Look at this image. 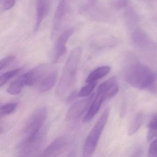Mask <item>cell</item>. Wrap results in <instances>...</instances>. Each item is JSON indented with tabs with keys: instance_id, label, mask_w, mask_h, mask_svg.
Returning a JSON list of instances; mask_svg holds the SVG:
<instances>
[{
	"instance_id": "6da1fadb",
	"label": "cell",
	"mask_w": 157,
	"mask_h": 157,
	"mask_svg": "<svg viewBox=\"0 0 157 157\" xmlns=\"http://www.w3.org/2000/svg\"><path fill=\"white\" fill-rule=\"evenodd\" d=\"M125 80L131 86L152 93L157 92V78L147 67L139 62L134 57L127 61L124 69Z\"/></svg>"
},
{
	"instance_id": "7a4b0ae2",
	"label": "cell",
	"mask_w": 157,
	"mask_h": 157,
	"mask_svg": "<svg viewBox=\"0 0 157 157\" xmlns=\"http://www.w3.org/2000/svg\"><path fill=\"white\" fill-rule=\"evenodd\" d=\"M82 54V49L80 47L76 48L71 52L57 87L56 94L58 96L64 95L75 83Z\"/></svg>"
},
{
	"instance_id": "3957f363",
	"label": "cell",
	"mask_w": 157,
	"mask_h": 157,
	"mask_svg": "<svg viewBox=\"0 0 157 157\" xmlns=\"http://www.w3.org/2000/svg\"><path fill=\"white\" fill-rule=\"evenodd\" d=\"M47 130L43 128L33 135L25 136L17 147V152L20 157H31L36 154L43 147Z\"/></svg>"
},
{
	"instance_id": "277c9868",
	"label": "cell",
	"mask_w": 157,
	"mask_h": 157,
	"mask_svg": "<svg viewBox=\"0 0 157 157\" xmlns=\"http://www.w3.org/2000/svg\"><path fill=\"white\" fill-rule=\"evenodd\" d=\"M109 113L110 109L106 108L91 130L83 145L82 152L83 157H90L95 152L99 139L108 120Z\"/></svg>"
},
{
	"instance_id": "5b68a950",
	"label": "cell",
	"mask_w": 157,
	"mask_h": 157,
	"mask_svg": "<svg viewBox=\"0 0 157 157\" xmlns=\"http://www.w3.org/2000/svg\"><path fill=\"white\" fill-rule=\"evenodd\" d=\"M47 110L45 107H40L34 111L28 118L23 129L25 136L33 135L43 128L47 117Z\"/></svg>"
},
{
	"instance_id": "8992f818",
	"label": "cell",
	"mask_w": 157,
	"mask_h": 157,
	"mask_svg": "<svg viewBox=\"0 0 157 157\" xmlns=\"http://www.w3.org/2000/svg\"><path fill=\"white\" fill-rule=\"evenodd\" d=\"M94 96V94H93L89 97L74 103L68 110L66 114V119L71 121L79 118L89 108Z\"/></svg>"
},
{
	"instance_id": "52a82bcc",
	"label": "cell",
	"mask_w": 157,
	"mask_h": 157,
	"mask_svg": "<svg viewBox=\"0 0 157 157\" xmlns=\"http://www.w3.org/2000/svg\"><path fill=\"white\" fill-rule=\"evenodd\" d=\"M69 0H60L54 15L51 31V38L57 35L62 26L69 10Z\"/></svg>"
},
{
	"instance_id": "ba28073f",
	"label": "cell",
	"mask_w": 157,
	"mask_h": 157,
	"mask_svg": "<svg viewBox=\"0 0 157 157\" xmlns=\"http://www.w3.org/2000/svg\"><path fill=\"white\" fill-rule=\"evenodd\" d=\"M74 28H69L63 32L58 38L53 51L52 57L53 63H56L65 55L67 51L66 44L69 38L74 33Z\"/></svg>"
},
{
	"instance_id": "9c48e42d",
	"label": "cell",
	"mask_w": 157,
	"mask_h": 157,
	"mask_svg": "<svg viewBox=\"0 0 157 157\" xmlns=\"http://www.w3.org/2000/svg\"><path fill=\"white\" fill-rule=\"evenodd\" d=\"M69 140L66 136L56 139L41 153V157H55L61 154L68 145Z\"/></svg>"
},
{
	"instance_id": "30bf717a",
	"label": "cell",
	"mask_w": 157,
	"mask_h": 157,
	"mask_svg": "<svg viewBox=\"0 0 157 157\" xmlns=\"http://www.w3.org/2000/svg\"><path fill=\"white\" fill-rule=\"evenodd\" d=\"M50 0H36V20L35 30L37 31L42 22L48 15L50 10Z\"/></svg>"
},
{
	"instance_id": "8fae6325",
	"label": "cell",
	"mask_w": 157,
	"mask_h": 157,
	"mask_svg": "<svg viewBox=\"0 0 157 157\" xmlns=\"http://www.w3.org/2000/svg\"><path fill=\"white\" fill-rule=\"evenodd\" d=\"M106 101L104 94L96 93V97L90 106L87 113L83 117V122L88 123L98 113L103 102Z\"/></svg>"
},
{
	"instance_id": "7c38bea8",
	"label": "cell",
	"mask_w": 157,
	"mask_h": 157,
	"mask_svg": "<svg viewBox=\"0 0 157 157\" xmlns=\"http://www.w3.org/2000/svg\"><path fill=\"white\" fill-rule=\"evenodd\" d=\"M132 38L134 45L140 49L146 50L151 45L148 36L141 29H136L132 34Z\"/></svg>"
},
{
	"instance_id": "4fadbf2b",
	"label": "cell",
	"mask_w": 157,
	"mask_h": 157,
	"mask_svg": "<svg viewBox=\"0 0 157 157\" xmlns=\"http://www.w3.org/2000/svg\"><path fill=\"white\" fill-rule=\"evenodd\" d=\"M48 66L46 64H42L29 71L27 73L30 86L34 85L39 81L47 73Z\"/></svg>"
},
{
	"instance_id": "5bb4252c",
	"label": "cell",
	"mask_w": 157,
	"mask_h": 157,
	"mask_svg": "<svg viewBox=\"0 0 157 157\" xmlns=\"http://www.w3.org/2000/svg\"><path fill=\"white\" fill-rule=\"evenodd\" d=\"M58 73L56 70L54 71L43 79L39 86L40 92L44 93L50 90L55 86L58 79Z\"/></svg>"
},
{
	"instance_id": "9a60e30c",
	"label": "cell",
	"mask_w": 157,
	"mask_h": 157,
	"mask_svg": "<svg viewBox=\"0 0 157 157\" xmlns=\"http://www.w3.org/2000/svg\"><path fill=\"white\" fill-rule=\"evenodd\" d=\"M111 68L108 66H103L95 69L88 75L86 79V83L97 81L108 74Z\"/></svg>"
},
{
	"instance_id": "2e32d148",
	"label": "cell",
	"mask_w": 157,
	"mask_h": 157,
	"mask_svg": "<svg viewBox=\"0 0 157 157\" xmlns=\"http://www.w3.org/2000/svg\"><path fill=\"white\" fill-rule=\"evenodd\" d=\"M26 86L25 78L23 74L10 84L7 91L8 93L12 95L19 94Z\"/></svg>"
},
{
	"instance_id": "e0dca14e",
	"label": "cell",
	"mask_w": 157,
	"mask_h": 157,
	"mask_svg": "<svg viewBox=\"0 0 157 157\" xmlns=\"http://www.w3.org/2000/svg\"><path fill=\"white\" fill-rule=\"evenodd\" d=\"M144 121V115L141 113H139L136 115L130 124L128 129V135L130 136L135 134L139 129Z\"/></svg>"
},
{
	"instance_id": "ac0fdd59",
	"label": "cell",
	"mask_w": 157,
	"mask_h": 157,
	"mask_svg": "<svg viewBox=\"0 0 157 157\" xmlns=\"http://www.w3.org/2000/svg\"><path fill=\"white\" fill-rule=\"evenodd\" d=\"M87 83L88 84L83 86L79 92L78 93V96L79 97H87L90 95L96 87L97 82V81L93 82Z\"/></svg>"
},
{
	"instance_id": "d6986e66",
	"label": "cell",
	"mask_w": 157,
	"mask_h": 157,
	"mask_svg": "<svg viewBox=\"0 0 157 157\" xmlns=\"http://www.w3.org/2000/svg\"><path fill=\"white\" fill-rule=\"evenodd\" d=\"M21 71V69H16L5 72L1 76L0 86L2 87L9 80L16 76Z\"/></svg>"
},
{
	"instance_id": "ffe728a7",
	"label": "cell",
	"mask_w": 157,
	"mask_h": 157,
	"mask_svg": "<svg viewBox=\"0 0 157 157\" xmlns=\"http://www.w3.org/2000/svg\"><path fill=\"white\" fill-rule=\"evenodd\" d=\"M17 106V104L16 103H9L2 105L0 109L1 117H2L3 116L11 113L14 112Z\"/></svg>"
},
{
	"instance_id": "44dd1931",
	"label": "cell",
	"mask_w": 157,
	"mask_h": 157,
	"mask_svg": "<svg viewBox=\"0 0 157 157\" xmlns=\"http://www.w3.org/2000/svg\"><path fill=\"white\" fill-rule=\"evenodd\" d=\"M128 0H111V7L114 10H120L127 7Z\"/></svg>"
},
{
	"instance_id": "7402d4cb",
	"label": "cell",
	"mask_w": 157,
	"mask_h": 157,
	"mask_svg": "<svg viewBox=\"0 0 157 157\" xmlns=\"http://www.w3.org/2000/svg\"><path fill=\"white\" fill-rule=\"evenodd\" d=\"M15 57L13 55H10L2 59L0 61V70L2 71L15 60Z\"/></svg>"
},
{
	"instance_id": "603a6c76",
	"label": "cell",
	"mask_w": 157,
	"mask_h": 157,
	"mask_svg": "<svg viewBox=\"0 0 157 157\" xmlns=\"http://www.w3.org/2000/svg\"><path fill=\"white\" fill-rule=\"evenodd\" d=\"M148 156L149 157H157V139L152 141L150 145Z\"/></svg>"
},
{
	"instance_id": "cb8c5ba5",
	"label": "cell",
	"mask_w": 157,
	"mask_h": 157,
	"mask_svg": "<svg viewBox=\"0 0 157 157\" xmlns=\"http://www.w3.org/2000/svg\"><path fill=\"white\" fill-rule=\"evenodd\" d=\"M16 0H3L2 7L4 10L7 11L10 10L14 6Z\"/></svg>"
},
{
	"instance_id": "d4e9b609",
	"label": "cell",
	"mask_w": 157,
	"mask_h": 157,
	"mask_svg": "<svg viewBox=\"0 0 157 157\" xmlns=\"http://www.w3.org/2000/svg\"><path fill=\"white\" fill-rule=\"evenodd\" d=\"M148 128L157 130V115L154 116L148 124Z\"/></svg>"
},
{
	"instance_id": "484cf974",
	"label": "cell",
	"mask_w": 157,
	"mask_h": 157,
	"mask_svg": "<svg viewBox=\"0 0 157 157\" xmlns=\"http://www.w3.org/2000/svg\"><path fill=\"white\" fill-rule=\"evenodd\" d=\"M157 136V130L155 129L149 128L147 134V139L148 141H150L152 139L155 138Z\"/></svg>"
},
{
	"instance_id": "4316f807",
	"label": "cell",
	"mask_w": 157,
	"mask_h": 157,
	"mask_svg": "<svg viewBox=\"0 0 157 157\" xmlns=\"http://www.w3.org/2000/svg\"><path fill=\"white\" fill-rule=\"evenodd\" d=\"M77 96H78V93H77V92L76 91V90L73 91L70 94L69 97H68L67 101L71 102L74 101V100L76 99Z\"/></svg>"
}]
</instances>
